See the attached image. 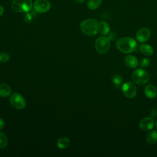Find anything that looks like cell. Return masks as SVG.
<instances>
[{
	"label": "cell",
	"mask_w": 157,
	"mask_h": 157,
	"mask_svg": "<svg viewBox=\"0 0 157 157\" xmlns=\"http://www.w3.org/2000/svg\"><path fill=\"white\" fill-rule=\"evenodd\" d=\"M4 13V8L2 6H0V17Z\"/></svg>",
	"instance_id": "d4e9b609"
},
{
	"label": "cell",
	"mask_w": 157,
	"mask_h": 157,
	"mask_svg": "<svg viewBox=\"0 0 157 157\" xmlns=\"http://www.w3.org/2000/svg\"><path fill=\"white\" fill-rule=\"evenodd\" d=\"M156 128H157V120H156Z\"/></svg>",
	"instance_id": "4316f807"
},
{
	"label": "cell",
	"mask_w": 157,
	"mask_h": 157,
	"mask_svg": "<svg viewBox=\"0 0 157 157\" xmlns=\"http://www.w3.org/2000/svg\"><path fill=\"white\" fill-rule=\"evenodd\" d=\"M157 142V131L152 130L148 132L146 136V142L148 144H154Z\"/></svg>",
	"instance_id": "9a60e30c"
},
{
	"label": "cell",
	"mask_w": 157,
	"mask_h": 157,
	"mask_svg": "<svg viewBox=\"0 0 157 157\" xmlns=\"http://www.w3.org/2000/svg\"><path fill=\"white\" fill-rule=\"evenodd\" d=\"M155 121L152 117H145L139 122V128L143 131H150L154 127Z\"/></svg>",
	"instance_id": "30bf717a"
},
{
	"label": "cell",
	"mask_w": 157,
	"mask_h": 157,
	"mask_svg": "<svg viewBox=\"0 0 157 157\" xmlns=\"http://www.w3.org/2000/svg\"><path fill=\"white\" fill-rule=\"evenodd\" d=\"M144 93L149 99L155 98L157 95V88L155 85L148 84L144 88Z\"/></svg>",
	"instance_id": "8fae6325"
},
{
	"label": "cell",
	"mask_w": 157,
	"mask_h": 157,
	"mask_svg": "<svg viewBox=\"0 0 157 157\" xmlns=\"http://www.w3.org/2000/svg\"><path fill=\"white\" fill-rule=\"evenodd\" d=\"M150 63V59L147 58H144L141 59L140 63V66L142 68H145L149 66Z\"/></svg>",
	"instance_id": "7402d4cb"
},
{
	"label": "cell",
	"mask_w": 157,
	"mask_h": 157,
	"mask_svg": "<svg viewBox=\"0 0 157 157\" xmlns=\"http://www.w3.org/2000/svg\"><path fill=\"white\" fill-rule=\"evenodd\" d=\"M77 2H78V3H80V4H82V3H83L85 1V0H75Z\"/></svg>",
	"instance_id": "484cf974"
},
{
	"label": "cell",
	"mask_w": 157,
	"mask_h": 157,
	"mask_svg": "<svg viewBox=\"0 0 157 157\" xmlns=\"http://www.w3.org/2000/svg\"><path fill=\"white\" fill-rule=\"evenodd\" d=\"M98 31L103 35H107L110 32V26L108 23L102 21L98 23Z\"/></svg>",
	"instance_id": "5bb4252c"
},
{
	"label": "cell",
	"mask_w": 157,
	"mask_h": 157,
	"mask_svg": "<svg viewBox=\"0 0 157 157\" xmlns=\"http://www.w3.org/2000/svg\"><path fill=\"white\" fill-rule=\"evenodd\" d=\"M4 125H5L4 120L2 118H0V130L3 129V128L4 127Z\"/></svg>",
	"instance_id": "cb8c5ba5"
},
{
	"label": "cell",
	"mask_w": 157,
	"mask_h": 157,
	"mask_svg": "<svg viewBox=\"0 0 157 157\" xmlns=\"http://www.w3.org/2000/svg\"><path fill=\"white\" fill-rule=\"evenodd\" d=\"M110 46V40L108 37L101 36L97 39L94 47L96 51L100 54H104L108 52Z\"/></svg>",
	"instance_id": "5b68a950"
},
{
	"label": "cell",
	"mask_w": 157,
	"mask_h": 157,
	"mask_svg": "<svg viewBox=\"0 0 157 157\" xmlns=\"http://www.w3.org/2000/svg\"><path fill=\"white\" fill-rule=\"evenodd\" d=\"M98 22L94 19H86L80 23V29L86 35L93 36L98 32Z\"/></svg>",
	"instance_id": "7a4b0ae2"
},
{
	"label": "cell",
	"mask_w": 157,
	"mask_h": 157,
	"mask_svg": "<svg viewBox=\"0 0 157 157\" xmlns=\"http://www.w3.org/2000/svg\"><path fill=\"white\" fill-rule=\"evenodd\" d=\"M139 50L142 53L146 56H150L153 53V47L148 44H142L139 46Z\"/></svg>",
	"instance_id": "e0dca14e"
},
{
	"label": "cell",
	"mask_w": 157,
	"mask_h": 157,
	"mask_svg": "<svg viewBox=\"0 0 157 157\" xmlns=\"http://www.w3.org/2000/svg\"><path fill=\"white\" fill-rule=\"evenodd\" d=\"M117 37V34L115 33H111L110 34H109V39L110 40H114Z\"/></svg>",
	"instance_id": "603a6c76"
},
{
	"label": "cell",
	"mask_w": 157,
	"mask_h": 157,
	"mask_svg": "<svg viewBox=\"0 0 157 157\" xmlns=\"http://www.w3.org/2000/svg\"><path fill=\"white\" fill-rule=\"evenodd\" d=\"M116 46L122 53H131L136 50L137 44L134 39L130 37H124L117 40Z\"/></svg>",
	"instance_id": "6da1fadb"
},
{
	"label": "cell",
	"mask_w": 157,
	"mask_h": 157,
	"mask_svg": "<svg viewBox=\"0 0 157 157\" xmlns=\"http://www.w3.org/2000/svg\"><path fill=\"white\" fill-rule=\"evenodd\" d=\"M124 63L126 66L131 69L136 68L138 65L137 59L136 58V57L131 55H128L125 57Z\"/></svg>",
	"instance_id": "7c38bea8"
},
{
	"label": "cell",
	"mask_w": 157,
	"mask_h": 157,
	"mask_svg": "<svg viewBox=\"0 0 157 157\" xmlns=\"http://www.w3.org/2000/svg\"><path fill=\"white\" fill-rule=\"evenodd\" d=\"M32 6V0H13L11 3V8L15 12H29Z\"/></svg>",
	"instance_id": "3957f363"
},
{
	"label": "cell",
	"mask_w": 157,
	"mask_h": 157,
	"mask_svg": "<svg viewBox=\"0 0 157 157\" xmlns=\"http://www.w3.org/2000/svg\"><path fill=\"white\" fill-rule=\"evenodd\" d=\"M50 3L48 0H36L33 4L34 10L38 13H44L50 9Z\"/></svg>",
	"instance_id": "ba28073f"
},
{
	"label": "cell",
	"mask_w": 157,
	"mask_h": 157,
	"mask_svg": "<svg viewBox=\"0 0 157 157\" xmlns=\"http://www.w3.org/2000/svg\"><path fill=\"white\" fill-rule=\"evenodd\" d=\"M71 145V140L67 137H61L57 141V146L59 148L64 149Z\"/></svg>",
	"instance_id": "2e32d148"
},
{
	"label": "cell",
	"mask_w": 157,
	"mask_h": 157,
	"mask_svg": "<svg viewBox=\"0 0 157 157\" xmlns=\"http://www.w3.org/2000/svg\"><path fill=\"white\" fill-rule=\"evenodd\" d=\"M132 81L139 85H144L147 83L149 80V74L148 73L143 69L139 68L134 71L132 74Z\"/></svg>",
	"instance_id": "277c9868"
},
{
	"label": "cell",
	"mask_w": 157,
	"mask_h": 157,
	"mask_svg": "<svg viewBox=\"0 0 157 157\" xmlns=\"http://www.w3.org/2000/svg\"><path fill=\"white\" fill-rule=\"evenodd\" d=\"M150 30L149 28L144 27L140 29L136 34V39L142 43L147 42L150 37Z\"/></svg>",
	"instance_id": "9c48e42d"
},
{
	"label": "cell",
	"mask_w": 157,
	"mask_h": 157,
	"mask_svg": "<svg viewBox=\"0 0 157 157\" xmlns=\"http://www.w3.org/2000/svg\"><path fill=\"white\" fill-rule=\"evenodd\" d=\"M10 59L9 55L6 52H0V62L7 63Z\"/></svg>",
	"instance_id": "44dd1931"
},
{
	"label": "cell",
	"mask_w": 157,
	"mask_h": 157,
	"mask_svg": "<svg viewBox=\"0 0 157 157\" xmlns=\"http://www.w3.org/2000/svg\"><path fill=\"white\" fill-rule=\"evenodd\" d=\"M102 1V0H88L87 6L90 9L95 10L101 6Z\"/></svg>",
	"instance_id": "d6986e66"
},
{
	"label": "cell",
	"mask_w": 157,
	"mask_h": 157,
	"mask_svg": "<svg viewBox=\"0 0 157 157\" xmlns=\"http://www.w3.org/2000/svg\"><path fill=\"white\" fill-rule=\"evenodd\" d=\"M123 94L128 98H133L137 93V88L134 83L131 82L124 83L121 86Z\"/></svg>",
	"instance_id": "52a82bcc"
},
{
	"label": "cell",
	"mask_w": 157,
	"mask_h": 157,
	"mask_svg": "<svg viewBox=\"0 0 157 157\" xmlns=\"http://www.w3.org/2000/svg\"><path fill=\"white\" fill-rule=\"evenodd\" d=\"M112 81L113 86L116 89H118L120 88V86L122 84L123 78H122V77L120 75H118V74H114L112 76Z\"/></svg>",
	"instance_id": "ac0fdd59"
},
{
	"label": "cell",
	"mask_w": 157,
	"mask_h": 157,
	"mask_svg": "<svg viewBox=\"0 0 157 157\" xmlns=\"http://www.w3.org/2000/svg\"><path fill=\"white\" fill-rule=\"evenodd\" d=\"M8 144V139L6 134L0 132V148H4Z\"/></svg>",
	"instance_id": "ffe728a7"
},
{
	"label": "cell",
	"mask_w": 157,
	"mask_h": 157,
	"mask_svg": "<svg viewBox=\"0 0 157 157\" xmlns=\"http://www.w3.org/2000/svg\"><path fill=\"white\" fill-rule=\"evenodd\" d=\"M11 93V88L7 83H0V96L3 98L8 97Z\"/></svg>",
	"instance_id": "4fadbf2b"
},
{
	"label": "cell",
	"mask_w": 157,
	"mask_h": 157,
	"mask_svg": "<svg viewBox=\"0 0 157 157\" xmlns=\"http://www.w3.org/2000/svg\"><path fill=\"white\" fill-rule=\"evenodd\" d=\"M12 107L17 109H23L26 106V101L24 97L18 93H13L9 99Z\"/></svg>",
	"instance_id": "8992f818"
}]
</instances>
